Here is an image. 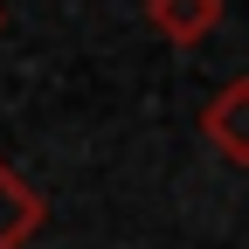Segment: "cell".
<instances>
[{"instance_id":"obj_1","label":"cell","mask_w":249,"mask_h":249,"mask_svg":"<svg viewBox=\"0 0 249 249\" xmlns=\"http://www.w3.org/2000/svg\"><path fill=\"white\" fill-rule=\"evenodd\" d=\"M201 139L222 152L229 166H249V76H229L201 111Z\"/></svg>"},{"instance_id":"obj_2","label":"cell","mask_w":249,"mask_h":249,"mask_svg":"<svg viewBox=\"0 0 249 249\" xmlns=\"http://www.w3.org/2000/svg\"><path fill=\"white\" fill-rule=\"evenodd\" d=\"M49 222V201L35 194V180L21 166H7V152H0V249H28Z\"/></svg>"},{"instance_id":"obj_3","label":"cell","mask_w":249,"mask_h":249,"mask_svg":"<svg viewBox=\"0 0 249 249\" xmlns=\"http://www.w3.org/2000/svg\"><path fill=\"white\" fill-rule=\"evenodd\" d=\"M145 21L152 35L173 42V49H194L222 28V0H145Z\"/></svg>"},{"instance_id":"obj_4","label":"cell","mask_w":249,"mask_h":249,"mask_svg":"<svg viewBox=\"0 0 249 249\" xmlns=\"http://www.w3.org/2000/svg\"><path fill=\"white\" fill-rule=\"evenodd\" d=\"M0 28H7V14H0Z\"/></svg>"}]
</instances>
